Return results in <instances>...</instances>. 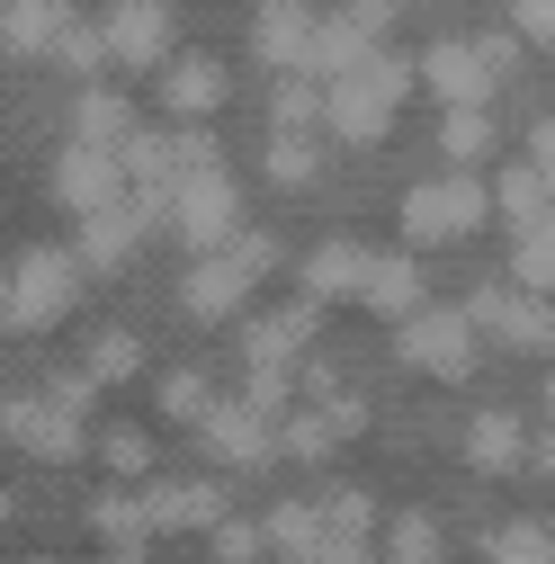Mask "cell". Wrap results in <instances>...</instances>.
Listing matches in <instances>:
<instances>
[{"label": "cell", "mask_w": 555, "mask_h": 564, "mask_svg": "<svg viewBox=\"0 0 555 564\" xmlns=\"http://www.w3.org/2000/svg\"><path fill=\"white\" fill-rule=\"evenodd\" d=\"M73 296H81V260H73V251H19V269H10V305H0V323L45 332V323H63V314H73Z\"/></svg>", "instance_id": "2"}, {"label": "cell", "mask_w": 555, "mask_h": 564, "mask_svg": "<svg viewBox=\"0 0 555 564\" xmlns=\"http://www.w3.org/2000/svg\"><path fill=\"white\" fill-rule=\"evenodd\" d=\"M0 431L28 440L36 457H81V421L63 403H28V394H0Z\"/></svg>", "instance_id": "12"}, {"label": "cell", "mask_w": 555, "mask_h": 564, "mask_svg": "<svg viewBox=\"0 0 555 564\" xmlns=\"http://www.w3.org/2000/svg\"><path fill=\"white\" fill-rule=\"evenodd\" d=\"M403 225H412V242H448V234L483 225V180H431V188H412L403 197Z\"/></svg>", "instance_id": "6"}, {"label": "cell", "mask_w": 555, "mask_h": 564, "mask_svg": "<svg viewBox=\"0 0 555 564\" xmlns=\"http://www.w3.org/2000/svg\"><path fill=\"white\" fill-rule=\"evenodd\" d=\"M403 63L394 54H377V63H359V73H340L331 90H323V117H331V134L340 144H377L385 134V117H394V99H403Z\"/></svg>", "instance_id": "1"}, {"label": "cell", "mask_w": 555, "mask_h": 564, "mask_svg": "<svg viewBox=\"0 0 555 564\" xmlns=\"http://www.w3.org/2000/svg\"><path fill=\"white\" fill-rule=\"evenodd\" d=\"M439 144H448V153H475V144H483V108H448Z\"/></svg>", "instance_id": "35"}, {"label": "cell", "mask_w": 555, "mask_h": 564, "mask_svg": "<svg viewBox=\"0 0 555 564\" xmlns=\"http://www.w3.org/2000/svg\"><path fill=\"white\" fill-rule=\"evenodd\" d=\"M99 457H108L117 475H153V440H144V431H108V440H99Z\"/></svg>", "instance_id": "29"}, {"label": "cell", "mask_w": 555, "mask_h": 564, "mask_svg": "<svg viewBox=\"0 0 555 564\" xmlns=\"http://www.w3.org/2000/svg\"><path fill=\"white\" fill-rule=\"evenodd\" d=\"M0 305H10V278H0Z\"/></svg>", "instance_id": "40"}, {"label": "cell", "mask_w": 555, "mask_h": 564, "mask_svg": "<svg viewBox=\"0 0 555 564\" xmlns=\"http://www.w3.org/2000/svg\"><path fill=\"white\" fill-rule=\"evenodd\" d=\"M305 332H314V305H287V314H269V323H251V332H242V349H251V377H269V386H287V359L305 349Z\"/></svg>", "instance_id": "14"}, {"label": "cell", "mask_w": 555, "mask_h": 564, "mask_svg": "<svg viewBox=\"0 0 555 564\" xmlns=\"http://www.w3.org/2000/svg\"><path fill=\"white\" fill-rule=\"evenodd\" d=\"M144 511H153V529H206V520H216V492H206V484H162Z\"/></svg>", "instance_id": "22"}, {"label": "cell", "mask_w": 555, "mask_h": 564, "mask_svg": "<svg viewBox=\"0 0 555 564\" xmlns=\"http://www.w3.org/2000/svg\"><path fill=\"white\" fill-rule=\"evenodd\" d=\"M520 288H555V216L520 234Z\"/></svg>", "instance_id": "27"}, {"label": "cell", "mask_w": 555, "mask_h": 564, "mask_svg": "<svg viewBox=\"0 0 555 564\" xmlns=\"http://www.w3.org/2000/svg\"><path fill=\"white\" fill-rule=\"evenodd\" d=\"M260 538H269L278 555H296V564H305V555L323 546V538H314V511H305V502H287V511H269V529H260Z\"/></svg>", "instance_id": "25"}, {"label": "cell", "mask_w": 555, "mask_h": 564, "mask_svg": "<svg viewBox=\"0 0 555 564\" xmlns=\"http://www.w3.org/2000/svg\"><path fill=\"white\" fill-rule=\"evenodd\" d=\"M63 28H73V19H63V10H45V0H0V36H10L19 54H45Z\"/></svg>", "instance_id": "18"}, {"label": "cell", "mask_w": 555, "mask_h": 564, "mask_svg": "<svg viewBox=\"0 0 555 564\" xmlns=\"http://www.w3.org/2000/svg\"><path fill=\"white\" fill-rule=\"evenodd\" d=\"M117 153H99V144H63V162H54V197L73 206V216H99V206H117Z\"/></svg>", "instance_id": "11"}, {"label": "cell", "mask_w": 555, "mask_h": 564, "mask_svg": "<svg viewBox=\"0 0 555 564\" xmlns=\"http://www.w3.org/2000/svg\"><path fill=\"white\" fill-rule=\"evenodd\" d=\"M359 296H368L377 314H412V305H422V269H412V251H377Z\"/></svg>", "instance_id": "15"}, {"label": "cell", "mask_w": 555, "mask_h": 564, "mask_svg": "<svg viewBox=\"0 0 555 564\" xmlns=\"http://www.w3.org/2000/svg\"><path fill=\"white\" fill-rule=\"evenodd\" d=\"M511 63V45H466V36H448V45H431V63L422 73L457 99V108H483V90H493V73Z\"/></svg>", "instance_id": "9"}, {"label": "cell", "mask_w": 555, "mask_h": 564, "mask_svg": "<svg viewBox=\"0 0 555 564\" xmlns=\"http://www.w3.org/2000/svg\"><path fill=\"white\" fill-rule=\"evenodd\" d=\"M368 260H377V251L331 242V251H314V260H305V288H314V296H359V288H368Z\"/></svg>", "instance_id": "17"}, {"label": "cell", "mask_w": 555, "mask_h": 564, "mask_svg": "<svg viewBox=\"0 0 555 564\" xmlns=\"http://www.w3.org/2000/svg\"><path fill=\"white\" fill-rule=\"evenodd\" d=\"M153 216H171V197H117V206H99V216H81V242H73V260L81 269H117L134 242H144L153 234Z\"/></svg>", "instance_id": "5"}, {"label": "cell", "mask_w": 555, "mask_h": 564, "mask_svg": "<svg viewBox=\"0 0 555 564\" xmlns=\"http://www.w3.org/2000/svg\"><path fill=\"white\" fill-rule=\"evenodd\" d=\"M162 421H216V386L188 377V368H171L162 377Z\"/></svg>", "instance_id": "23"}, {"label": "cell", "mask_w": 555, "mask_h": 564, "mask_svg": "<svg viewBox=\"0 0 555 564\" xmlns=\"http://www.w3.org/2000/svg\"><path fill=\"white\" fill-rule=\"evenodd\" d=\"M54 54L73 63V73H99V63H108V36H99V28H63V36H54Z\"/></svg>", "instance_id": "31"}, {"label": "cell", "mask_w": 555, "mask_h": 564, "mask_svg": "<svg viewBox=\"0 0 555 564\" xmlns=\"http://www.w3.org/2000/svg\"><path fill=\"white\" fill-rule=\"evenodd\" d=\"M206 440H216L233 466H242V457H260V448H269V403H251V394H242V403H216Z\"/></svg>", "instance_id": "16"}, {"label": "cell", "mask_w": 555, "mask_h": 564, "mask_svg": "<svg viewBox=\"0 0 555 564\" xmlns=\"http://www.w3.org/2000/svg\"><path fill=\"white\" fill-rule=\"evenodd\" d=\"M305 564H368V546H359V538H331V546H314Z\"/></svg>", "instance_id": "38"}, {"label": "cell", "mask_w": 555, "mask_h": 564, "mask_svg": "<svg viewBox=\"0 0 555 564\" xmlns=\"http://www.w3.org/2000/svg\"><path fill=\"white\" fill-rule=\"evenodd\" d=\"M99 36H108V63H126V73H134V63H162L171 54V10H162V0H117Z\"/></svg>", "instance_id": "10"}, {"label": "cell", "mask_w": 555, "mask_h": 564, "mask_svg": "<svg viewBox=\"0 0 555 564\" xmlns=\"http://www.w3.org/2000/svg\"><path fill=\"white\" fill-rule=\"evenodd\" d=\"M73 144H99V153H126L134 144V117H126V99H108V90H90L81 99V134Z\"/></svg>", "instance_id": "20"}, {"label": "cell", "mask_w": 555, "mask_h": 564, "mask_svg": "<svg viewBox=\"0 0 555 564\" xmlns=\"http://www.w3.org/2000/svg\"><path fill=\"white\" fill-rule=\"evenodd\" d=\"M126 368H134V340H126V332H99V340H90V368H81V377L99 386V377H126Z\"/></svg>", "instance_id": "32"}, {"label": "cell", "mask_w": 555, "mask_h": 564, "mask_svg": "<svg viewBox=\"0 0 555 564\" xmlns=\"http://www.w3.org/2000/svg\"><path fill=\"white\" fill-rule=\"evenodd\" d=\"M171 225H179L197 251H225V242H233V225H242V197H233L225 162H216V171H188V180L171 188Z\"/></svg>", "instance_id": "4"}, {"label": "cell", "mask_w": 555, "mask_h": 564, "mask_svg": "<svg viewBox=\"0 0 555 564\" xmlns=\"http://www.w3.org/2000/svg\"><path fill=\"white\" fill-rule=\"evenodd\" d=\"M403 359L431 377H466L475 368V314H412L403 323Z\"/></svg>", "instance_id": "8"}, {"label": "cell", "mask_w": 555, "mask_h": 564, "mask_svg": "<svg viewBox=\"0 0 555 564\" xmlns=\"http://www.w3.org/2000/svg\"><path fill=\"white\" fill-rule=\"evenodd\" d=\"M45 10H63V0H45Z\"/></svg>", "instance_id": "41"}, {"label": "cell", "mask_w": 555, "mask_h": 564, "mask_svg": "<svg viewBox=\"0 0 555 564\" xmlns=\"http://www.w3.org/2000/svg\"><path fill=\"white\" fill-rule=\"evenodd\" d=\"M323 440H331V421H296V431H287V457H323Z\"/></svg>", "instance_id": "37"}, {"label": "cell", "mask_w": 555, "mask_h": 564, "mask_svg": "<svg viewBox=\"0 0 555 564\" xmlns=\"http://www.w3.org/2000/svg\"><path fill=\"white\" fill-rule=\"evenodd\" d=\"M529 153H537V180H546V188H555V117H546V126H537V134H529Z\"/></svg>", "instance_id": "39"}, {"label": "cell", "mask_w": 555, "mask_h": 564, "mask_svg": "<svg viewBox=\"0 0 555 564\" xmlns=\"http://www.w3.org/2000/svg\"><path fill=\"white\" fill-rule=\"evenodd\" d=\"M511 19H520V36H546L555 45V0H511Z\"/></svg>", "instance_id": "36"}, {"label": "cell", "mask_w": 555, "mask_h": 564, "mask_svg": "<svg viewBox=\"0 0 555 564\" xmlns=\"http://www.w3.org/2000/svg\"><path fill=\"white\" fill-rule=\"evenodd\" d=\"M269 251H278V242L233 234L216 260H197V269H188V288H179V296H188V314H206V323H216V314H233V305H242V288L269 269Z\"/></svg>", "instance_id": "3"}, {"label": "cell", "mask_w": 555, "mask_h": 564, "mask_svg": "<svg viewBox=\"0 0 555 564\" xmlns=\"http://www.w3.org/2000/svg\"><path fill=\"white\" fill-rule=\"evenodd\" d=\"M385 564H439V520H394L385 529Z\"/></svg>", "instance_id": "26"}, {"label": "cell", "mask_w": 555, "mask_h": 564, "mask_svg": "<svg viewBox=\"0 0 555 564\" xmlns=\"http://www.w3.org/2000/svg\"><path fill=\"white\" fill-rule=\"evenodd\" d=\"M314 171V144H305V134H278V144H269V180H305Z\"/></svg>", "instance_id": "33"}, {"label": "cell", "mask_w": 555, "mask_h": 564, "mask_svg": "<svg viewBox=\"0 0 555 564\" xmlns=\"http://www.w3.org/2000/svg\"><path fill=\"white\" fill-rule=\"evenodd\" d=\"M314 36H323V19H305V0H260V19H251V45H260V63H278V73H314Z\"/></svg>", "instance_id": "7"}, {"label": "cell", "mask_w": 555, "mask_h": 564, "mask_svg": "<svg viewBox=\"0 0 555 564\" xmlns=\"http://www.w3.org/2000/svg\"><path fill=\"white\" fill-rule=\"evenodd\" d=\"M511 448H520V431H511L502 412H493V421H475V457H483V466H502Z\"/></svg>", "instance_id": "34"}, {"label": "cell", "mask_w": 555, "mask_h": 564, "mask_svg": "<svg viewBox=\"0 0 555 564\" xmlns=\"http://www.w3.org/2000/svg\"><path fill=\"white\" fill-rule=\"evenodd\" d=\"M493 564H555V538H546V529H502Z\"/></svg>", "instance_id": "30"}, {"label": "cell", "mask_w": 555, "mask_h": 564, "mask_svg": "<svg viewBox=\"0 0 555 564\" xmlns=\"http://www.w3.org/2000/svg\"><path fill=\"white\" fill-rule=\"evenodd\" d=\"M475 323H493L502 340H529V349H537V340H555L546 305H529V296H483V305H475Z\"/></svg>", "instance_id": "19"}, {"label": "cell", "mask_w": 555, "mask_h": 564, "mask_svg": "<svg viewBox=\"0 0 555 564\" xmlns=\"http://www.w3.org/2000/svg\"><path fill=\"white\" fill-rule=\"evenodd\" d=\"M162 108L179 126H197L206 108H225V63H206V54H171L162 63Z\"/></svg>", "instance_id": "13"}, {"label": "cell", "mask_w": 555, "mask_h": 564, "mask_svg": "<svg viewBox=\"0 0 555 564\" xmlns=\"http://www.w3.org/2000/svg\"><path fill=\"white\" fill-rule=\"evenodd\" d=\"M90 520H99V538L134 564V555H144V538H153V511L144 502H117V492H108V502H90Z\"/></svg>", "instance_id": "21"}, {"label": "cell", "mask_w": 555, "mask_h": 564, "mask_svg": "<svg viewBox=\"0 0 555 564\" xmlns=\"http://www.w3.org/2000/svg\"><path fill=\"white\" fill-rule=\"evenodd\" d=\"M502 216L529 234V225H546V180L537 171H502Z\"/></svg>", "instance_id": "24"}, {"label": "cell", "mask_w": 555, "mask_h": 564, "mask_svg": "<svg viewBox=\"0 0 555 564\" xmlns=\"http://www.w3.org/2000/svg\"><path fill=\"white\" fill-rule=\"evenodd\" d=\"M269 117H278V134H296L305 117H323V90H314V82H287V90L269 99Z\"/></svg>", "instance_id": "28"}]
</instances>
